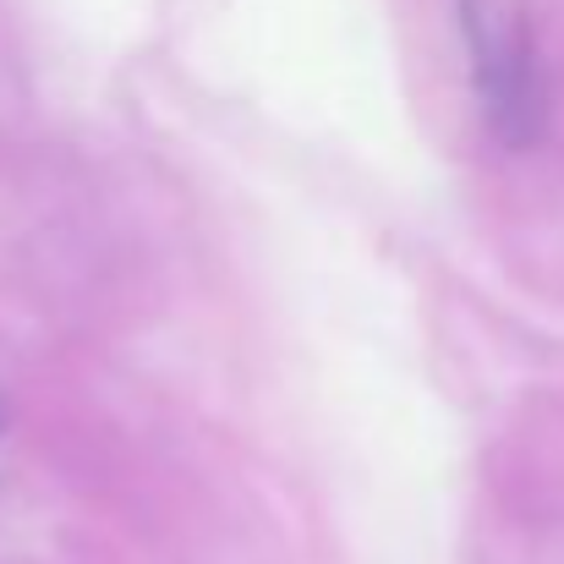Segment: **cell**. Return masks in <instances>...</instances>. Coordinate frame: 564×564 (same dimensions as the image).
Here are the masks:
<instances>
[{"label": "cell", "instance_id": "obj_1", "mask_svg": "<svg viewBox=\"0 0 564 564\" xmlns=\"http://www.w3.org/2000/svg\"><path fill=\"white\" fill-rule=\"evenodd\" d=\"M0 416H6V400H0Z\"/></svg>", "mask_w": 564, "mask_h": 564}]
</instances>
